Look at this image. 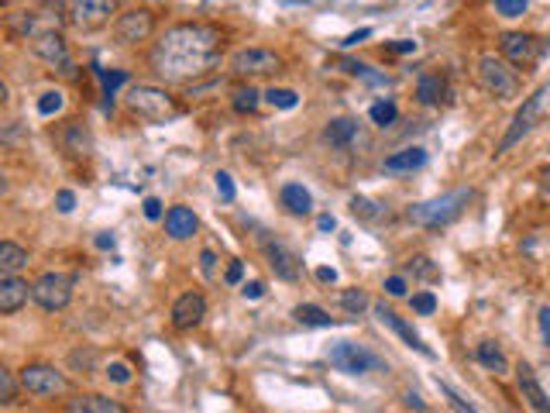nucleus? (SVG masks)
<instances>
[{
    "instance_id": "obj_35",
    "label": "nucleus",
    "mask_w": 550,
    "mask_h": 413,
    "mask_svg": "<svg viewBox=\"0 0 550 413\" xmlns=\"http://www.w3.org/2000/svg\"><path fill=\"white\" fill-rule=\"evenodd\" d=\"M341 307H344L351 317H358L361 310L368 307V296H365V290H344L341 293Z\"/></svg>"
},
{
    "instance_id": "obj_13",
    "label": "nucleus",
    "mask_w": 550,
    "mask_h": 413,
    "mask_svg": "<svg viewBox=\"0 0 550 413\" xmlns=\"http://www.w3.org/2000/svg\"><path fill=\"white\" fill-rule=\"evenodd\" d=\"M540 52H544V45L533 35H523V31H505L503 35V59L513 70H529L540 59Z\"/></svg>"
},
{
    "instance_id": "obj_14",
    "label": "nucleus",
    "mask_w": 550,
    "mask_h": 413,
    "mask_svg": "<svg viewBox=\"0 0 550 413\" xmlns=\"http://www.w3.org/2000/svg\"><path fill=\"white\" fill-rule=\"evenodd\" d=\"M31 52L48 62V66H59L62 73H72V62H70V45L62 38V31H45L38 38H31Z\"/></svg>"
},
{
    "instance_id": "obj_34",
    "label": "nucleus",
    "mask_w": 550,
    "mask_h": 413,
    "mask_svg": "<svg viewBox=\"0 0 550 413\" xmlns=\"http://www.w3.org/2000/svg\"><path fill=\"white\" fill-rule=\"evenodd\" d=\"M372 121L379 124V128H389V124L399 118V111H396V103L392 100H379V103H372Z\"/></svg>"
},
{
    "instance_id": "obj_41",
    "label": "nucleus",
    "mask_w": 550,
    "mask_h": 413,
    "mask_svg": "<svg viewBox=\"0 0 550 413\" xmlns=\"http://www.w3.org/2000/svg\"><path fill=\"white\" fill-rule=\"evenodd\" d=\"M413 310L431 317L433 310H437V296H433V293H416V296H413Z\"/></svg>"
},
{
    "instance_id": "obj_23",
    "label": "nucleus",
    "mask_w": 550,
    "mask_h": 413,
    "mask_svg": "<svg viewBox=\"0 0 550 413\" xmlns=\"http://www.w3.org/2000/svg\"><path fill=\"white\" fill-rule=\"evenodd\" d=\"M279 200H283V207H286L292 218H307V214L313 211L310 190H303L300 183H286V186L279 190Z\"/></svg>"
},
{
    "instance_id": "obj_54",
    "label": "nucleus",
    "mask_w": 550,
    "mask_h": 413,
    "mask_svg": "<svg viewBox=\"0 0 550 413\" xmlns=\"http://www.w3.org/2000/svg\"><path fill=\"white\" fill-rule=\"evenodd\" d=\"M368 35H372V28H361V31H355V35H351V38H348L344 45H358L361 38H368Z\"/></svg>"
},
{
    "instance_id": "obj_1",
    "label": "nucleus",
    "mask_w": 550,
    "mask_h": 413,
    "mask_svg": "<svg viewBox=\"0 0 550 413\" xmlns=\"http://www.w3.org/2000/svg\"><path fill=\"white\" fill-rule=\"evenodd\" d=\"M217 62H220V31L203 21L168 28L152 49V70L172 83H186L210 73Z\"/></svg>"
},
{
    "instance_id": "obj_37",
    "label": "nucleus",
    "mask_w": 550,
    "mask_h": 413,
    "mask_svg": "<svg viewBox=\"0 0 550 413\" xmlns=\"http://www.w3.org/2000/svg\"><path fill=\"white\" fill-rule=\"evenodd\" d=\"M59 111H62V94H59V90H48V94H42V100H38V114L52 118V114H59Z\"/></svg>"
},
{
    "instance_id": "obj_58",
    "label": "nucleus",
    "mask_w": 550,
    "mask_h": 413,
    "mask_svg": "<svg viewBox=\"0 0 550 413\" xmlns=\"http://www.w3.org/2000/svg\"><path fill=\"white\" fill-rule=\"evenodd\" d=\"M7 194V176H4V172H0V196Z\"/></svg>"
},
{
    "instance_id": "obj_21",
    "label": "nucleus",
    "mask_w": 550,
    "mask_h": 413,
    "mask_svg": "<svg viewBox=\"0 0 550 413\" xmlns=\"http://www.w3.org/2000/svg\"><path fill=\"white\" fill-rule=\"evenodd\" d=\"M427 166V152L420 145L413 148H403V152H392L389 159L382 162V169L389 172V176H406V172H416Z\"/></svg>"
},
{
    "instance_id": "obj_11",
    "label": "nucleus",
    "mask_w": 550,
    "mask_h": 413,
    "mask_svg": "<svg viewBox=\"0 0 550 413\" xmlns=\"http://www.w3.org/2000/svg\"><path fill=\"white\" fill-rule=\"evenodd\" d=\"M120 0H70V21L79 31H96L118 14Z\"/></svg>"
},
{
    "instance_id": "obj_31",
    "label": "nucleus",
    "mask_w": 550,
    "mask_h": 413,
    "mask_svg": "<svg viewBox=\"0 0 550 413\" xmlns=\"http://www.w3.org/2000/svg\"><path fill=\"white\" fill-rule=\"evenodd\" d=\"M18 389H21L18 376H14V372H11L7 365H0V407L14 403V400H18Z\"/></svg>"
},
{
    "instance_id": "obj_9",
    "label": "nucleus",
    "mask_w": 550,
    "mask_h": 413,
    "mask_svg": "<svg viewBox=\"0 0 550 413\" xmlns=\"http://www.w3.org/2000/svg\"><path fill=\"white\" fill-rule=\"evenodd\" d=\"M76 290V276L70 272H45L31 283V300L42 307V310H66Z\"/></svg>"
},
{
    "instance_id": "obj_32",
    "label": "nucleus",
    "mask_w": 550,
    "mask_h": 413,
    "mask_svg": "<svg viewBox=\"0 0 550 413\" xmlns=\"http://www.w3.org/2000/svg\"><path fill=\"white\" fill-rule=\"evenodd\" d=\"M351 214L361 220H379L385 214V207H379V203L368 200V196H351Z\"/></svg>"
},
{
    "instance_id": "obj_5",
    "label": "nucleus",
    "mask_w": 550,
    "mask_h": 413,
    "mask_svg": "<svg viewBox=\"0 0 550 413\" xmlns=\"http://www.w3.org/2000/svg\"><path fill=\"white\" fill-rule=\"evenodd\" d=\"M472 200V190H451L444 196H433L427 203H416L409 207V220L420 224V227H440V224H451V220L468 207Z\"/></svg>"
},
{
    "instance_id": "obj_27",
    "label": "nucleus",
    "mask_w": 550,
    "mask_h": 413,
    "mask_svg": "<svg viewBox=\"0 0 550 413\" xmlns=\"http://www.w3.org/2000/svg\"><path fill=\"white\" fill-rule=\"evenodd\" d=\"M475 359H479L488 372H496V376H503L505 368H509V362H505V351L496 344V341H481L479 348H475Z\"/></svg>"
},
{
    "instance_id": "obj_22",
    "label": "nucleus",
    "mask_w": 550,
    "mask_h": 413,
    "mask_svg": "<svg viewBox=\"0 0 550 413\" xmlns=\"http://www.w3.org/2000/svg\"><path fill=\"white\" fill-rule=\"evenodd\" d=\"M196 227H200V220L193 214L190 207H168L166 214V235L168 238H176V242H186L196 235Z\"/></svg>"
},
{
    "instance_id": "obj_45",
    "label": "nucleus",
    "mask_w": 550,
    "mask_h": 413,
    "mask_svg": "<svg viewBox=\"0 0 550 413\" xmlns=\"http://www.w3.org/2000/svg\"><path fill=\"white\" fill-rule=\"evenodd\" d=\"M385 293L389 296H406V279L403 276H389L385 279Z\"/></svg>"
},
{
    "instance_id": "obj_19",
    "label": "nucleus",
    "mask_w": 550,
    "mask_h": 413,
    "mask_svg": "<svg viewBox=\"0 0 550 413\" xmlns=\"http://www.w3.org/2000/svg\"><path fill=\"white\" fill-rule=\"evenodd\" d=\"M31 300V286L21 276H4L0 279V314H18L24 303Z\"/></svg>"
},
{
    "instance_id": "obj_57",
    "label": "nucleus",
    "mask_w": 550,
    "mask_h": 413,
    "mask_svg": "<svg viewBox=\"0 0 550 413\" xmlns=\"http://www.w3.org/2000/svg\"><path fill=\"white\" fill-rule=\"evenodd\" d=\"M111 244H114V238H107V235H100V238H96V248H111Z\"/></svg>"
},
{
    "instance_id": "obj_53",
    "label": "nucleus",
    "mask_w": 550,
    "mask_h": 413,
    "mask_svg": "<svg viewBox=\"0 0 550 413\" xmlns=\"http://www.w3.org/2000/svg\"><path fill=\"white\" fill-rule=\"evenodd\" d=\"M316 227H320V231H334V227H337V220L331 218V214H324V218L316 220Z\"/></svg>"
},
{
    "instance_id": "obj_3",
    "label": "nucleus",
    "mask_w": 550,
    "mask_h": 413,
    "mask_svg": "<svg viewBox=\"0 0 550 413\" xmlns=\"http://www.w3.org/2000/svg\"><path fill=\"white\" fill-rule=\"evenodd\" d=\"M124 103H127V111H135L138 118H144V121L152 124H166L172 118H179L176 100L168 97L162 87H152V83H135L124 94Z\"/></svg>"
},
{
    "instance_id": "obj_38",
    "label": "nucleus",
    "mask_w": 550,
    "mask_h": 413,
    "mask_svg": "<svg viewBox=\"0 0 550 413\" xmlns=\"http://www.w3.org/2000/svg\"><path fill=\"white\" fill-rule=\"evenodd\" d=\"M492 4L503 18H523L527 14V0H492Z\"/></svg>"
},
{
    "instance_id": "obj_28",
    "label": "nucleus",
    "mask_w": 550,
    "mask_h": 413,
    "mask_svg": "<svg viewBox=\"0 0 550 413\" xmlns=\"http://www.w3.org/2000/svg\"><path fill=\"white\" fill-rule=\"evenodd\" d=\"M444 94H447V83L440 79V76H433V73H427V76H420V83H416V100L420 103H440L444 100Z\"/></svg>"
},
{
    "instance_id": "obj_17",
    "label": "nucleus",
    "mask_w": 550,
    "mask_h": 413,
    "mask_svg": "<svg viewBox=\"0 0 550 413\" xmlns=\"http://www.w3.org/2000/svg\"><path fill=\"white\" fill-rule=\"evenodd\" d=\"M375 317L382 320V324H385V327H389V331H396L399 338L406 341V344H409V348H413V351H420V355H427V359H433V351H431V348H427V344H423V338H420V335L413 331V324H406V320H403V317L396 314L392 307H385V303H375Z\"/></svg>"
},
{
    "instance_id": "obj_8",
    "label": "nucleus",
    "mask_w": 550,
    "mask_h": 413,
    "mask_svg": "<svg viewBox=\"0 0 550 413\" xmlns=\"http://www.w3.org/2000/svg\"><path fill=\"white\" fill-rule=\"evenodd\" d=\"M18 383H21L24 392L42 396V400H55V396L70 392V379H66L55 365H45V362L24 365L21 372H18Z\"/></svg>"
},
{
    "instance_id": "obj_56",
    "label": "nucleus",
    "mask_w": 550,
    "mask_h": 413,
    "mask_svg": "<svg viewBox=\"0 0 550 413\" xmlns=\"http://www.w3.org/2000/svg\"><path fill=\"white\" fill-rule=\"evenodd\" d=\"M406 403L409 407H416V410H423V400H420V396H413V392L406 396Z\"/></svg>"
},
{
    "instance_id": "obj_47",
    "label": "nucleus",
    "mask_w": 550,
    "mask_h": 413,
    "mask_svg": "<svg viewBox=\"0 0 550 413\" xmlns=\"http://www.w3.org/2000/svg\"><path fill=\"white\" fill-rule=\"evenodd\" d=\"M142 211H144V218H148V220H159V218H162V200L148 196V200L142 203Z\"/></svg>"
},
{
    "instance_id": "obj_59",
    "label": "nucleus",
    "mask_w": 550,
    "mask_h": 413,
    "mask_svg": "<svg viewBox=\"0 0 550 413\" xmlns=\"http://www.w3.org/2000/svg\"><path fill=\"white\" fill-rule=\"evenodd\" d=\"M4 100H7V83L0 79V103H4Z\"/></svg>"
},
{
    "instance_id": "obj_40",
    "label": "nucleus",
    "mask_w": 550,
    "mask_h": 413,
    "mask_svg": "<svg viewBox=\"0 0 550 413\" xmlns=\"http://www.w3.org/2000/svg\"><path fill=\"white\" fill-rule=\"evenodd\" d=\"M100 83H103L107 97H114V94H118V87H124V83H127V73H120V70H114V73L100 70Z\"/></svg>"
},
{
    "instance_id": "obj_4",
    "label": "nucleus",
    "mask_w": 550,
    "mask_h": 413,
    "mask_svg": "<svg viewBox=\"0 0 550 413\" xmlns=\"http://www.w3.org/2000/svg\"><path fill=\"white\" fill-rule=\"evenodd\" d=\"M479 87L496 100H516L523 90L520 73L499 55H481L479 59Z\"/></svg>"
},
{
    "instance_id": "obj_42",
    "label": "nucleus",
    "mask_w": 550,
    "mask_h": 413,
    "mask_svg": "<svg viewBox=\"0 0 550 413\" xmlns=\"http://www.w3.org/2000/svg\"><path fill=\"white\" fill-rule=\"evenodd\" d=\"M217 194H220V200L224 203H231L234 200V179H231V172H217Z\"/></svg>"
},
{
    "instance_id": "obj_26",
    "label": "nucleus",
    "mask_w": 550,
    "mask_h": 413,
    "mask_svg": "<svg viewBox=\"0 0 550 413\" xmlns=\"http://www.w3.org/2000/svg\"><path fill=\"white\" fill-rule=\"evenodd\" d=\"M28 266V248L18 242H0V279L4 276H18Z\"/></svg>"
},
{
    "instance_id": "obj_12",
    "label": "nucleus",
    "mask_w": 550,
    "mask_h": 413,
    "mask_svg": "<svg viewBox=\"0 0 550 413\" xmlns=\"http://www.w3.org/2000/svg\"><path fill=\"white\" fill-rule=\"evenodd\" d=\"M152 31H155V14L144 11V7L124 11L118 21H114V38H118V45H138V42H148Z\"/></svg>"
},
{
    "instance_id": "obj_24",
    "label": "nucleus",
    "mask_w": 550,
    "mask_h": 413,
    "mask_svg": "<svg viewBox=\"0 0 550 413\" xmlns=\"http://www.w3.org/2000/svg\"><path fill=\"white\" fill-rule=\"evenodd\" d=\"M355 138H358V121H351V118H337L324 128V142L331 148H348Z\"/></svg>"
},
{
    "instance_id": "obj_43",
    "label": "nucleus",
    "mask_w": 550,
    "mask_h": 413,
    "mask_svg": "<svg viewBox=\"0 0 550 413\" xmlns=\"http://www.w3.org/2000/svg\"><path fill=\"white\" fill-rule=\"evenodd\" d=\"M107 379H114V383L124 386V383H131V368H127L124 362H111L107 365Z\"/></svg>"
},
{
    "instance_id": "obj_16",
    "label": "nucleus",
    "mask_w": 550,
    "mask_h": 413,
    "mask_svg": "<svg viewBox=\"0 0 550 413\" xmlns=\"http://www.w3.org/2000/svg\"><path fill=\"white\" fill-rule=\"evenodd\" d=\"M516 383H520V392H523V400H527L529 410L533 413H550V396L544 392V386H540V379H537L533 365L529 362L516 365Z\"/></svg>"
},
{
    "instance_id": "obj_39",
    "label": "nucleus",
    "mask_w": 550,
    "mask_h": 413,
    "mask_svg": "<svg viewBox=\"0 0 550 413\" xmlns=\"http://www.w3.org/2000/svg\"><path fill=\"white\" fill-rule=\"evenodd\" d=\"M440 392H444V400H447V407H451V410L455 413H479L475 410V407H472V403H464V400H461V396H457L455 389L447 386V383H440Z\"/></svg>"
},
{
    "instance_id": "obj_48",
    "label": "nucleus",
    "mask_w": 550,
    "mask_h": 413,
    "mask_svg": "<svg viewBox=\"0 0 550 413\" xmlns=\"http://www.w3.org/2000/svg\"><path fill=\"white\" fill-rule=\"evenodd\" d=\"M200 266H203V276H207V279H214L217 255H214V252H210V248H207V252H203V255H200Z\"/></svg>"
},
{
    "instance_id": "obj_55",
    "label": "nucleus",
    "mask_w": 550,
    "mask_h": 413,
    "mask_svg": "<svg viewBox=\"0 0 550 413\" xmlns=\"http://www.w3.org/2000/svg\"><path fill=\"white\" fill-rule=\"evenodd\" d=\"M392 52H416V42H396Z\"/></svg>"
},
{
    "instance_id": "obj_50",
    "label": "nucleus",
    "mask_w": 550,
    "mask_h": 413,
    "mask_svg": "<svg viewBox=\"0 0 550 413\" xmlns=\"http://www.w3.org/2000/svg\"><path fill=\"white\" fill-rule=\"evenodd\" d=\"M241 293H244L248 300H259V296L265 293V286H262V283H244V290H241Z\"/></svg>"
},
{
    "instance_id": "obj_44",
    "label": "nucleus",
    "mask_w": 550,
    "mask_h": 413,
    "mask_svg": "<svg viewBox=\"0 0 550 413\" xmlns=\"http://www.w3.org/2000/svg\"><path fill=\"white\" fill-rule=\"evenodd\" d=\"M537 327H540V344H544V348H550V307H540Z\"/></svg>"
},
{
    "instance_id": "obj_29",
    "label": "nucleus",
    "mask_w": 550,
    "mask_h": 413,
    "mask_svg": "<svg viewBox=\"0 0 550 413\" xmlns=\"http://www.w3.org/2000/svg\"><path fill=\"white\" fill-rule=\"evenodd\" d=\"M292 317L303 324V327H334V317L327 314V310H320V307H313V303H300Z\"/></svg>"
},
{
    "instance_id": "obj_52",
    "label": "nucleus",
    "mask_w": 550,
    "mask_h": 413,
    "mask_svg": "<svg viewBox=\"0 0 550 413\" xmlns=\"http://www.w3.org/2000/svg\"><path fill=\"white\" fill-rule=\"evenodd\" d=\"M241 272H244V268H241V262H231V268H227V283H231V286H234V283H241Z\"/></svg>"
},
{
    "instance_id": "obj_6",
    "label": "nucleus",
    "mask_w": 550,
    "mask_h": 413,
    "mask_svg": "<svg viewBox=\"0 0 550 413\" xmlns=\"http://www.w3.org/2000/svg\"><path fill=\"white\" fill-rule=\"evenodd\" d=\"M547 100H550V87H540L533 97L523 100V107L516 111V118H513V124H509V131L503 135V142H499V152L496 155H505L513 145H520L523 138H527L529 131L537 128V121L544 118V111H547Z\"/></svg>"
},
{
    "instance_id": "obj_15",
    "label": "nucleus",
    "mask_w": 550,
    "mask_h": 413,
    "mask_svg": "<svg viewBox=\"0 0 550 413\" xmlns=\"http://www.w3.org/2000/svg\"><path fill=\"white\" fill-rule=\"evenodd\" d=\"M203 317H207V300H203L200 293H183V296L172 303V327H176V331H193Z\"/></svg>"
},
{
    "instance_id": "obj_51",
    "label": "nucleus",
    "mask_w": 550,
    "mask_h": 413,
    "mask_svg": "<svg viewBox=\"0 0 550 413\" xmlns=\"http://www.w3.org/2000/svg\"><path fill=\"white\" fill-rule=\"evenodd\" d=\"M316 279H320V283H337V272L334 268H327V266H320L316 268Z\"/></svg>"
},
{
    "instance_id": "obj_49",
    "label": "nucleus",
    "mask_w": 550,
    "mask_h": 413,
    "mask_svg": "<svg viewBox=\"0 0 550 413\" xmlns=\"http://www.w3.org/2000/svg\"><path fill=\"white\" fill-rule=\"evenodd\" d=\"M537 186H540V196L550 200V166L547 169H540V176H537Z\"/></svg>"
},
{
    "instance_id": "obj_36",
    "label": "nucleus",
    "mask_w": 550,
    "mask_h": 413,
    "mask_svg": "<svg viewBox=\"0 0 550 413\" xmlns=\"http://www.w3.org/2000/svg\"><path fill=\"white\" fill-rule=\"evenodd\" d=\"M265 100H268L272 107H283V111H292V107L300 103V97H296V90H283V87H279V90L272 87V90L265 94Z\"/></svg>"
},
{
    "instance_id": "obj_33",
    "label": "nucleus",
    "mask_w": 550,
    "mask_h": 413,
    "mask_svg": "<svg viewBox=\"0 0 550 413\" xmlns=\"http://www.w3.org/2000/svg\"><path fill=\"white\" fill-rule=\"evenodd\" d=\"M259 100H262L259 97V90H251V87H238L231 103H234L238 114H251V111H259Z\"/></svg>"
},
{
    "instance_id": "obj_7",
    "label": "nucleus",
    "mask_w": 550,
    "mask_h": 413,
    "mask_svg": "<svg viewBox=\"0 0 550 413\" xmlns=\"http://www.w3.org/2000/svg\"><path fill=\"white\" fill-rule=\"evenodd\" d=\"M327 362L334 365L337 372H344V376H365V372L385 368V362L375 351H368L365 344H355V341H334L327 348Z\"/></svg>"
},
{
    "instance_id": "obj_30",
    "label": "nucleus",
    "mask_w": 550,
    "mask_h": 413,
    "mask_svg": "<svg viewBox=\"0 0 550 413\" xmlns=\"http://www.w3.org/2000/svg\"><path fill=\"white\" fill-rule=\"evenodd\" d=\"M406 272L413 276V279H423V283H437V279H440V268L433 266L427 255H416V259L406 266Z\"/></svg>"
},
{
    "instance_id": "obj_2",
    "label": "nucleus",
    "mask_w": 550,
    "mask_h": 413,
    "mask_svg": "<svg viewBox=\"0 0 550 413\" xmlns=\"http://www.w3.org/2000/svg\"><path fill=\"white\" fill-rule=\"evenodd\" d=\"M66 21V14H62V4L59 0H45L42 7H31V11H14V14H7L4 18V25L7 31L14 35V38H38V35H45V31H59Z\"/></svg>"
},
{
    "instance_id": "obj_20",
    "label": "nucleus",
    "mask_w": 550,
    "mask_h": 413,
    "mask_svg": "<svg viewBox=\"0 0 550 413\" xmlns=\"http://www.w3.org/2000/svg\"><path fill=\"white\" fill-rule=\"evenodd\" d=\"M66 413H127L120 400H111L103 392H83V396H72L66 403Z\"/></svg>"
},
{
    "instance_id": "obj_18",
    "label": "nucleus",
    "mask_w": 550,
    "mask_h": 413,
    "mask_svg": "<svg viewBox=\"0 0 550 413\" xmlns=\"http://www.w3.org/2000/svg\"><path fill=\"white\" fill-rule=\"evenodd\" d=\"M265 259H268V266H272V272H275L279 279H286V283H296V279H300V259H296L283 242L265 244Z\"/></svg>"
},
{
    "instance_id": "obj_46",
    "label": "nucleus",
    "mask_w": 550,
    "mask_h": 413,
    "mask_svg": "<svg viewBox=\"0 0 550 413\" xmlns=\"http://www.w3.org/2000/svg\"><path fill=\"white\" fill-rule=\"evenodd\" d=\"M55 207H59L62 214H72V207H76V194H72V190H59V196H55Z\"/></svg>"
},
{
    "instance_id": "obj_25",
    "label": "nucleus",
    "mask_w": 550,
    "mask_h": 413,
    "mask_svg": "<svg viewBox=\"0 0 550 413\" xmlns=\"http://www.w3.org/2000/svg\"><path fill=\"white\" fill-rule=\"evenodd\" d=\"M62 145H66V152H70L72 159H83V155H90L94 138H90V131L79 121H70L66 124V131H62Z\"/></svg>"
},
{
    "instance_id": "obj_10",
    "label": "nucleus",
    "mask_w": 550,
    "mask_h": 413,
    "mask_svg": "<svg viewBox=\"0 0 550 413\" xmlns=\"http://www.w3.org/2000/svg\"><path fill=\"white\" fill-rule=\"evenodd\" d=\"M283 55L272 49H238L231 55L227 70L234 76H272V73H283Z\"/></svg>"
}]
</instances>
